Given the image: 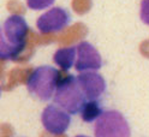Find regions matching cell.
I'll return each instance as SVG.
<instances>
[{
    "label": "cell",
    "mask_w": 149,
    "mask_h": 137,
    "mask_svg": "<svg viewBox=\"0 0 149 137\" xmlns=\"http://www.w3.org/2000/svg\"><path fill=\"white\" fill-rule=\"evenodd\" d=\"M28 33H29V26L22 16L11 15L10 17H7L1 28L0 59H17V57L25 48Z\"/></svg>",
    "instance_id": "obj_1"
},
{
    "label": "cell",
    "mask_w": 149,
    "mask_h": 137,
    "mask_svg": "<svg viewBox=\"0 0 149 137\" xmlns=\"http://www.w3.org/2000/svg\"><path fill=\"white\" fill-rule=\"evenodd\" d=\"M60 74L57 69L48 65L36 67L26 81L28 91L41 101H48L57 91Z\"/></svg>",
    "instance_id": "obj_2"
},
{
    "label": "cell",
    "mask_w": 149,
    "mask_h": 137,
    "mask_svg": "<svg viewBox=\"0 0 149 137\" xmlns=\"http://www.w3.org/2000/svg\"><path fill=\"white\" fill-rule=\"evenodd\" d=\"M53 100L54 104L60 106L71 115L79 113L84 102L88 101L81 87L78 86L77 78L72 75L65 77L59 82Z\"/></svg>",
    "instance_id": "obj_3"
},
{
    "label": "cell",
    "mask_w": 149,
    "mask_h": 137,
    "mask_svg": "<svg viewBox=\"0 0 149 137\" xmlns=\"http://www.w3.org/2000/svg\"><path fill=\"white\" fill-rule=\"evenodd\" d=\"M95 137H130L131 130L125 117L119 111H104L94 125Z\"/></svg>",
    "instance_id": "obj_4"
},
{
    "label": "cell",
    "mask_w": 149,
    "mask_h": 137,
    "mask_svg": "<svg viewBox=\"0 0 149 137\" xmlns=\"http://www.w3.org/2000/svg\"><path fill=\"white\" fill-rule=\"evenodd\" d=\"M41 120L46 131L52 135H61L69 129L71 114L57 104H51L43 109Z\"/></svg>",
    "instance_id": "obj_5"
},
{
    "label": "cell",
    "mask_w": 149,
    "mask_h": 137,
    "mask_svg": "<svg viewBox=\"0 0 149 137\" xmlns=\"http://www.w3.org/2000/svg\"><path fill=\"white\" fill-rule=\"evenodd\" d=\"M70 13L63 7H52L36 21V28L42 34L57 33L65 29L70 23Z\"/></svg>",
    "instance_id": "obj_6"
},
{
    "label": "cell",
    "mask_w": 149,
    "mask_h": 137,
    "mask_svg": "<svg viewBox=\"0 0 149 137\" xmlns=\"http://www.w3.org/2000/svg\"><path fill=\"white\" fill-rule=\"evenodd\" d=\"M74 67L79 72L96 71L102 67V58L91 43L83 41L77 45V59Z\"/></svg>",
    "instance_id": "obj_7"
},
{
    "label": "cell",
    "mask_w": 149,
    "mask_h": 137,
    "mask_svg": "<svg viewBox=\"0 0 149 137\" xmlns=\"http://www.w3.org/2000/svg\"><path fill=\"white\" fill-rule=\"evenodd\" d=\"M78 86L81 87L83 94L87 100H96L99 99L106 90V82L101 75L94 71L81 72L76 77Z\"/></svg>",
    "instance_id": "obj_8"
},
{
    "label": "cell",
    "mask_w": 149,
    "mask_h": 137,
    "mask_svg": "<svg viewBox=\"0 0 149 137\" xmlns=\"http://www.w3.org/2000/svg\"><path fill=\"white\" fill-rule=\"evenodd\" d=\"M76 57H77V47H65L58 49L54 53L53 61L61 70L69 71L76 64Z\"/></svg>",
    "instance_id": "obj_9"
},
{
    "label": "cell",
    "mask_w": 149,
    "mask_h": 137,
    "mask_svg": "<svg viewBox=\"0 0 149 137\" xmlns=\"http://www.w3.org/2000/svg\"><path fill=\"white\" fill-rule=\"evenodd\" d=\"M79 113L83 122L93 123L99 119L100 115L104 113V111L101 109V106L96 100H88V101L84 102Z\"/></svg>",
    "instance_id": "obj_10"
},
{
    "label": "cell",
    "mask_w": 149,
    "mask_h": 137,
    "mask_svg": "<svg viewBox=\"0 0 149 137\" xmlns=\"http://www.w3.org/2000/svg\"><path fill=\"white\" fill-rule=\"evenodd\" d=\"M55 0H26V6L30 8V10H45L49 6H52L54 4Z\"/></svg>",
    "instance_id": "obj_11"
},
{
    "label": "cell",
    "mask_w": 149,
    "mask_h": 137,
    "mask_svg": "<svg viewBox=\"0 0 149 137\" xmlns=\"http://www.w3.org/2000/svg\"><path fill=\"white\" fill-rule=\"evenodd\" d=\"M139 16H141V21L149 25V0H142L141 1V12H139Z\"/></svg>",
    "instance_id": "obj_12"
},
{
    "label": "cell",
    "mask_w": 149,
    "mask_h": 137,
    "mask_svg": "<svg viewBox=\"0 0 149 137\" xmlns=\"http://www.w3.org/2000/svg\"><path fill=\"white\" fill-rule=\"evenodd\" d=\"M76 137H88V136H84V135H78V136H76Z\"/></svg>",
    "instance_id": "obj_13"
}]
</instances>
